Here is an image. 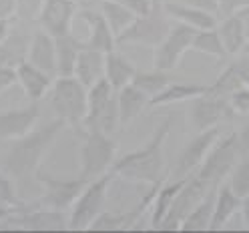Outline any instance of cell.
<instances>
[{"instance_id":"48","label":"cell","mask_w":249,"mask_h":233,"mask_svg":"<svg viewBox=\"0 0 249 233\" xmlns=\"http://www.w3.org/2000/svg\"><path fill=\"white\" fill-rule=\"evenodd\" d=\"M237 14H239V18H241V22H243V26H245V33H247V36H249V6H245V8L239 10Z\"/></svg>"},{"instance_id":"26","label":"cell","mask_w":249,"mask_h":233,"mask_svg":"<svg viewBox=\"0 0 249 233\" xmlns=\"http://www.w3.org/2000/svg\"><path fill=\"white\" fill-rule=\"evenodd\" d=\"M115 95H117L115 87L108 83L105 76H103L101 81H97L92 87H89V95H87V103H89V107H87L85 127L95 125V123L99 121V117L107 111V107L115 101Z\"/></svg>"},{"instance_id":"42","label":"cell","mask_w":249,"mask_h":233,"mask_svg":"<svg viewBox=\"0 0 249 233\" xmlns=\"http://www.w3.org/2000/svg\"><path fill=\"white\" fill-rule=\"evenodd\" d=\"M12 85H17V69L0 65V92L10 89Z\"/></svg>"},{"instance_id":"47","label":"cell","mask_w":249,"mask_h":233,"mask_svg":"<svg viewBox=\"0 0 249 233\" xmlns=\"http://www.w3.org/2000/svg\"><path fill=\"white\" fill-rule=\"evenodd\" d=\"M10 28H12V26H10V20H0V44L6 40Z\"/></svg>"},{"instance_id":"15","label":"cell","mask_w":249,"mask_h":233,"mask_svg":"<svg viewBox=\"0 0 249 233\" xmlns=\"http://www.w3.org/2000/svg\"><path fill=\"white\" fill-rule=\"evenodd\" d=\"M18 229L26 231H71L69 225V215L58 209L49 207H38L35 211H22L14 217Z\"/></svg>"},{"instance_id":"25","label":"cell","mask_w":249,"mask_h":233,"mask_svg":"<svg viewBox=\"0 0 249 233\" xmlns=\"http://www.w3.org/2000/svg\"><path fill=\"white\" fill-rule=\"evenodd\" d=\"M217 33H219L225 51L229 56H237L245 51V46L249 42V36L245 33V26L239 18V14H229V17H223L217 24Z\"/></svg>"},{"instance_id":"30","label":"cell","mask_w":249,"mask_h":233,"mask_svg":"<svg viewBox=\"0 0 249 233\" xmlns=\"http://www.w3.org/2000/svg\"><path fill=\"white\" fill-rule=\"evenodd\" d=\"M30 36H33V35H30ZM30 36H26V35L18 33V30L10 28L6 40L0 44V65L17 69L22 60H26Z\"/></svg>"},{"instance_id":"32","label":"cell","mask_w":249,"mask_h":233,"mask_svg":"<svg viewBox=\"0 0 249 233\" xmlns=\"http://www.w3.org/2000/svg\"><path fill=\"white\" fill-rule=\"evenodd\" d=\"M215 195H217V187H211L205 193V197L193 207V211L187 215V219L181 223V231H209L213 207H215Z\"/></svg>"},{"instance_id":"11","label":"cell","mask_w":249,"mask_h":233,"mask_svg":"<svg viewBox=\"0 0 249 233\" xmlns=\"http://www.w3.org/2000/svg\"><path fill=\"white\" fill-rule=\"evenodd\" d=\"M38 181L44 187L42 197H40V205L49 207V209H58V211L71 209L89 183L81 175L76 179H53L46 175H38Z\"/></svg>"},{"instance_id":"17","label":"cell","mask_w":249,"mask_h":233,"mask_svg":"<svg viewBox=\"0 0 249 233\" xmlns=\"http://www.w3.org/2000/svg\"><path fill=\"white\" fill-rule=\"evenodd\" d=\"M17 83L22 87L26 99L36 103L46 95V92H51L54 79H53V74L40 71L33 63L22 60V63L17 67Z\"/></svg>"},{"instance_id":"35","label":"cell","mask_w":249,"mask_h":233,"mask_svg":"<svg viewBox=\"0 0 249 233\" xmlns=\"http://www.w3.org/2000/svg\"><path fill=\"white\" fill-rule=\"evenodd\" d=\"M169 83H171V79H169V74L165 71L153 69V71H137L131 85L141 89L145 95H149V99H153V97H157Z\"/></svg>"},{"instance_id":"39","label":"cell","mask_w":249,"mask_h":233,"mask_svg":"<svg viewBox=\"0 0 249 233\" xmlns=\"http://www.w3.org/2000/svg\"><path fill=\"white\" fill-rule=\"evenodd\" d=\"M229 105L233 115H247L249 113V87H241L229 95Z\"/></svg>"},{"instance_id":"6","label":"cell","mask_w":249,"mask_h":233,"mask_svg":"<svg viewBox=\"0 0 249 233\" xmlns=\"http://www.w3.org/2000/svg\"><path fill=\"white\" fill-rule=\"evenodd\" d=\"M117 143L113 135H107L99 129H85V139L81 147V177L92 181L108 173L115 163Z\"/></svg>"},{"instance_id":"18","label":"cell","mask_w":249,"mask_h":233,"mask_svg":"<svg viewBox=\"0 0 249 233\" xmlns=\"http://www.w3.org/2000/svg\"><path fill=\"white\" fill-rule=\"evenodd\" d=\"M26 60L33 63L35 67H38L40 71L54 74L56 72V42H54V36L49 35L42 28H38L36 33H33V36H30V44H28Z\"/></svg>"},{"instance_id":"20","label":"cell","mask_w":249,"mask_h":233,"mask_svg":"<svg viewBox=\"0 0 249 233\" xmlns=\"http://www.w3.org/2000/svg\"><path fill=\"white\" fill-rule=\"evenodd\" d=\"M85 20L89 22V40L87 46L89 49H95V51H101V53H111L117 49V35L113 33L111 24L107 22V18L103 17V12H97V10H87L85 14Z\"/></svg>"},{"instance_id":"44","label":"cell","mask_w":249,"mask_h":233,"mask_svg":"<svg viewBox=\"0 0 249 233\" xmlns=\"http://www.w3.org/2000/svg\"><path fill=\"white\" fill-rule=\"evenodd\" d=\"M17 17V0H0V20H12Z\"/></svg>"},{"instance_id":"29","label":"cell","mask_w":249,"mask_h":233,"mask_svg":"<svg viewBox=\"0 0 249 233\" xmlns=\"http://www.w3.org/2000/svg\"><path fill=\"white\" fill-rule=\"evenodd\" d=\"M187 177H189V175H187ZM187 177H179L173 183H163L159 187V191L155 193V199H153L151 209H149L151 211V217H149V227L151 229L159 231L163 219L167 217V213H169L171 205H173V201H175V197H177L179 189L183 187V183H185Z\"/></svg>"},{"instance_id":"36","label":"cell","mask_w":249,"mask_h":233,"mask_svg":"<svg viewBox=\"0 0 249 233\" xmlns=\"http://www.w3.org/2000/svg\"><path fill=\"white\" fill-rule=\"evenodd\" d=\"M227 185L241 199L249 197V153L241 155V159L237 161V165L233 167V171L227 177Z\"/></svg>"},{"instance_id":"27","label":"cell","mask_w":249,"mask_h":233,"mask_svg":"<svg viewBox=\"0 0 249 233\" xmlns=\"http://www.w3.org/2000/svg\"><path fill=\"white\" fill-rule=\"evenodd\" d=\"M137 71L139 69L131 63L127 56H123L117 49L105 54V79L115 87V90L131 85Z\"/></svg>"},{"instance_id":"31","label":"cell","mask_w":249,"mask_h":233,"mask_svg":"<svg viewBox=\"0 0 249 233\" xmlns=\"http://www.w3.org/2000/svg\"><path fill=\"white\" fill-rule=\"evenodd\" d=\"M143 217V211L139 209H131V211H121V213H113V211H103L95 221L90 223L89 231H124V229H133L137 225V219Z\"/></svg>"},{"instance_id":"45","label":"cell","mask_w":249,"mask_h":233,"mask_svg":"<svg viewBox=\"0 0 249 233\" xmlns=\"http://www.w3.org/2000/svg\"><path fill=\"white\" fill-rule=\"evenodd\" d=\"M239 137H241L243 151H249V113L245 115V125H243V131L239 133Z\"/></svg>"},{"instance_id":"50","label":"cell","mask_w":249,"mask_h":233,"mask_svg":"<svg viewBox=\"0 0 249 233\" xmlns=\"http://www.w3.org/2000/svg\"><path fill=\"white\" fill-rule=\"evenodd\" d=\"M245 87H249V76H247V81H245Z\"/></svg>"},{"instance_id":"14","label":"cell","mask_w":249,"mask_h":233,"mask_svg":"<svg viewBox=\"0 0 249 233\" xmlns=\"http://www.w3.org/2000/svg\"><path fill=\"white\" fill-rule=\"evenodd\" d=\"M40 111L33 101L28 107L0 113V141H17L35 129Z\"/></svg>"},{"instance_id":"4","label":"cell","mask_w":249,"mask_h":233,"mask_svg":"<svg viewBox=\"0 0 249 233\" xmlns=\"http://www.w3.org/2000/svg\"><path fill=\"white\" fill-rule=\"evenodd\" d=\"M171 17L165 10V0H153L149 12L137 17L135 22L117 36V46L123 44H143V46H159L171 30Z\"/></svg>"},{"instance_id":"8","label":"cell","mask_w":249,"mask_h":233,"mask_svg":"<svg viewBox=\"0 0 249 233\" xmlns=\"http://www.w3.org/2000/svg\"><path fill=\"white\" fill-rule=\"evenodd\" d=\"M209 189H211V185L205 183L197 173L187 177L173 201V205H171L167 217L163 219L159 231H181V223L187 219V215L193 211V207L205 197V193Z\"/></svg>"},{"instance_id":"3","label":"cell","mask_w":249,"mask_h":233,"mask_svg":"<svg viewBox=\"0 0 249 233\" xmlns=\"http://www.w3.org/2000/svg\"><path fill=\"white\" fill-rule=\"evenodd\" d=\"M89 89L76 76H56L51 89V107L56 119L65 121L67 127L81 129L87 119Z\"/></svg>"},{"instance_id":"34","label":"cell","mask_w":249,"mask_h":233,"mask_svg":"<svg viewBox=\"0 0 249 233\" xmlns=\"http://www.w3.org/2000/svg\"><path fill=\"white\" fill-rule=\"evenodd\" d=\"M101 12H103V17L107 18V22L111 24L113 33L117 36L123 35L137 18V14H133L129 8L121 6L119 2H115V0H101Z\"/></svg>"},{"instance_id":"28","label":"cell","mask_w":249,"mask_h":233,"mask_svg":"<svg viewBox=\"0 0 249 233\" xmlns=\"http://www.w3.org/2000/svg\"><path fill=\"white\" fill-rule=\"evenodd\" d=\"M74 76L87 89L92 87L97 81H101L103 76H105V53L85 46L83 53L79 54V60H76Z\"/></svg>"},{"instance_id":"19","label":"cell","mask_w":249,"mask_h":233,"mask_svg":"<svg viewBox=\"0 0 249 233\" xmlns=\"http://www.w3.org/2000/svg\"><path fill=\"white\" fill-rule=\"evenodd\" d=\"M241 201L243 199L233 191L227 183L219 185V187H217V195H215V207H213V217H211L209 231L225 229L227 223L239 213Z\"/></svg>"},{"instance_id":"40","label":"cell","mask_w":249,"mask_h":233,"mask_svg":"<svg viewBox=\"0 0 249 233\" xmlns=\"http://www.w3.org/2000/svg\"><path fill=\"white\" fill-rule=\"evenodd\" d=\"M217 18L229 17V14H237L239 10H243L245 6H249V0H217Z\"/></svg>"},{"instance_id":"41","label":"cell","mask_w":249,"mask_h":233,"mask_svg":"<svg viewBox=\"0 0 249 233\" xmlns=\"http://www.w3.org/2000/svg\"><path fill=\"white\" fill-rule=\"evenodd\" d=\"M115 2H119L124 8H129L133 14H137V17H141V14L149 12L153 0H115Z\"/></svg>"},{"instance_id":"49","label":"cell","mask_w":249,"mask_h":233,"mask_svg":"<svg viewBox=\"0 0 249 233\" xmlns=\"http://www.w3.org/2000/svg\"><path fill=\"white\" fill-rule=\"evenodd\" d=\"M243 53H247V54H249V42H247V46H245V51H243Z\"/></svg>"},{"instance_id":"5","label":"cell","mask_w":249,"mask_h":233,"mask_svg":"<svg viewBox=\"0 0 249 233\" xmlns=\"http://www.w3.org/2000/svg\"><path fill=\"white\" fill-rule=\"evenodd\" d=\"M241 155H243V145H241L239 133L233 131L225 137H219L217 143L211 147L205 161L201 163L197 175L205 183H209L211 187H219L229 177L233 167L237 165Z\"/></svg>"},{"instance_id":"38","label":"cell","mask_w":249,"mask_h":233,"mask_svg":"<svg viewBox=\"0 0 249 233\" xmlns=\"http://www.w3.org/2000/svg\"><path fill=\"white\" fill-rule=\"evenodd\" d=\"M0 205L22 207V205H20V201L17 199V193H14L12 177L6 173L4 169H0Z\"/></svg>"},{"instance_id":"12","label":"cell","mask_w":249,"mask_h":233,"mask_svg":"<svg viewBox=\"0 0 249 233\" xmlns=\"http://www.w3.org/2000/svg\"><path fill=\"white\" fill-rule=\"evenodd\" d=\"M219 137H221V129L219 127L197 131V135L191 139L189 143H187V147L181 151V155L177 157L175 173L179 177H187V175L197 173L201 163L205 161V157L209 155L211 147L217 143V139H219Z\"/></svg>"},{"instance_id":"21","label":"cell","mask_w":249,"mask_h":233,"mask_svg":"<svg viewBox=\"0 0 249 233\" xmlns=\"http://www.w3.org/2000/svg\"><path fill=\"white\" fill-rule=\"evenodd\" d=\"M165 10L171 17V20L187 24V26L197 28V30L213 28V26H217V22H219L217 20V14L195 8V6L181 4V2H177V0H173V2H171V0H165Z\"/></svg>"},{"instance_id":"2","label":"cell","mask_w":249,"mask_h":233,"mask_svg":"<svg viewBox=\"0 0 249 233\" xmlns=\"http://www.w3.org/2000/svg\"><path fill=\"white\" fill-rule=\"evenodd\" d=\"M65 127H67L65 121L54 119L53 123H46L44 127L33 129L24 137L12 141L10 149L2 157V169L17 181H26L35 177L44 155L49 153L51 145L58 139L60 131Z\"/></svg>"},{"instance_id":"33","label":"cell","mask_w":249,"mask_h":233,"mask_svg":"<svg viewBox=\"0 0 249 233\" xmlns=\"http://www.w3.org/2000/svg\"><path fill=\"white\" fill-rule=\"evenodd\" d=\"M191 49L201 53V54H205V56H211V58H225V56H229L227 51H225V44H223V40L219 36V33H217V26L197 30Z\"/></svg>"},{"instance_id":"16","label":"cell","mask_w":249,"mask_h":233,"mask_svg":"<svg viewBox=\"0 0 249 233\" xmlns=\"http://www.w3.org/2000/svg\"><path fill=\"white\" fill-rule=\"evenodd\" d=\"M247 76H249V54L241 53L237 56H233V60L221 71V74L213 81V85H209V90L229 97L231 92L245 87Z\"/></svg>"},{"instance_id":"23","label":"cell","mask_w":249,"mask_h":233,"mask_svg":"<svg viewBox=\"0 0 249 233\" xmlns=\"http://www.w3.org/2000/svg\"><path fill=\"white\" fill-rule=\"evenodd\" d=\"M209 85H197V83H169L157 97L149 101L151 108H159L175 103H191L195 97L207 92Z\"/></svg>"},{"instance_id":"43","label":"cell","mask_w":249,"mask_h":233,"mask_svg":"<svg viewBox=\"0 0 249 233\" xmlns=\"http://www.w3.org/2000/svg\"><path fill=\"white\" fill-rule=\"evenodd\" d=\"M181 4H187V6H195V8H201V10H207V12H213L217 14L219 6H217V0H177Z\"/></svg>"},{"instance_id":"51","label":"cell","mask_w":249,"mask_h":233,"mask_svg":"<svg viewBox=\"0 0 249 233\" xmlns=\"http://www.w3.org/2000/svg\"><path fill=\"white\" fill-rule=\"evenodd\" d=\"M76 2H81V0H76Z\"/></svg>"},{"instance_id":"1","label":"cell","mask_w":249,"mask_h":233,"mask_svg":"<svg viewBox=\"0 0 249 233\" xmlns=\"http://www.w3.org/2000/svg\"><path fill=\"white\" fill-rule=\"evenodd\" d=\"M171 127H173V117L163 121L141 149L123 155L119 161H115L111 171L119 177L131 179L137 183H145V185L167 181L171 173L167 171V165H165L163 145L171 133Z\"/></svg>"},{"instance_id":"37","label":"cell","mask_w":249,"mask_h":233,"mask_svg":"<svg viewBox=\"0 0 249 233\" xmlns=\"http://www.w3.org/2000/svg\"><path fill=\"white\" fill-rule=\"evenodd\" d=\"M46 0H17V18L22 22H35Z\"/></svg>"},{"instance_id":"7","label":"cell","mask_w":249,"mask_h":233,"mask_svg":"<svg viewBox=\"0 0 249 233\" xmlns=\"http://www.w3.org/2000/svg\"><path fill=\"white\" fill-rule=\"evenodd\" d=\"M113 177L115 173L108 171V173L87 183V187L83 189L79 199L71 207V215H69L71 231H89L90 223L105 211L107 191H108V185H111Z\"/></svg>"},{"instance_id":"13","label":"cell","mask_w":249,"mask_h":233,"mask_svg":"<svg viewBox=\"0 0 249 233\" xmlns=\"http://www.w3.org/2000/svg\"><path fill=\"white\" fill-rule=\"evenodd\" d=\"M76 12H79V2L76 0H46L36 22L40 24L42 30H46V33L56 38L71 33Z\"/></svg>"},{"instance_id":"46","label":"cell","mask_w":249,"mask_h":233,"mask_svg":"<svg viewBox=\"0 0 249 233\" xmlns=\"http://www.w3.org/2000/svg\"><path fill=\"white\" fill-rule=\"evenodd\" d=\"M239 213H241L243 227L249 229V197H245V199L241 201V209H239Z\"/></svg>"},{"instance_id":"24","label":"cell","mask_w":249,"mask_h":233,"mask_svg":"<svg viewBox=\"0 0 249 233\" xmlns=\"http://www.w3.org/2000/svg\"><path fill=\"white\" fill-rule=\"evenodd\" d=\"M56 42V74L58 76H72L79 54L87 46V42L72 36V33H67L54 38Z\"/></svg>"},{"instance_id":"9","label":"cell","mask_w":249,"mask_h":233,"mask_svg":"<svg viewBox=\"0 0 249 233\" xmlns=\"http://www.w3.org/2000/svg\"><path fill=\"white\" fill-rule=\"evenodd\" d=\"M197 28H191L187 24H173L169 30V35L163 38L159 46H155V54H153V69L157 71H173L179 60L185 56V53L191 49L193 38H195Z\"/></svg>"},{"instance_id":"10","label":"cell","mask_w":249,"mask_h":233,"mask_svg":"<svg viewBox=\"0 0 249 233\" xmlns=\"http://www.w3.org/2000/svg\"><path fill=\"white\" fill-rule=\"evenodd\" d=\"M191 125L195 131H205L211 127H219V123L233 115L229 97L225 95H217L207 89V92L199 95L191 101Z\"/></svg>"},{"instance_id":"22","label":"cell","mask_w":249,"mask_h":233,"mask_svg":"<svg viewBox=\"0 0 249 233\" xmlns=\"http://www.w3.org/2000/svg\"><path fill=\"white\" fill-rule=\"evenodd\" d=\"M149 95L141 89H137L135 85H127L117 90V105H119V121L121 127H127L129 123H133L145 108L149 107Z\"/></svg>"}]
</instances>
